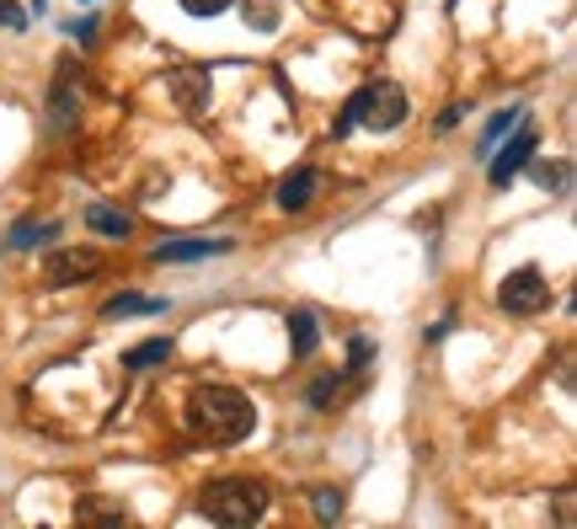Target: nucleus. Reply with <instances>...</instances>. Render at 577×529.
<instances>
[{"label":"nucleus","instance_id":"obj_1","mask_svg":"<svg viewBox=\"0 0 577 529\" xmlns=\"http://www.w3.org/2000/svg\"><path fill=\"white\" fill-rule=\"evenodd\" d=\"M257 428V406L236 385H198L187 396V434L198 444H241Z\"/></svg>","mask_w":577,"mask_h":529},{"label":"nucleus","instance_id":"obj_2","mask_svg":"<svg viewBox=\"0 0 577 529\" xmlns=\"http://www.w3.org/2000/svg\"><path fill=\"white\" fill-rule=\"evenodd\" d=\"M198 514H204L209 525L246 529L268 514V487L251 481V476H219V481H209V487L198 492Z\"/></svg>","mask_w":577,"mask_h":529},{"label":"nucleus","instance_id":"obj_3","mask_svg":"<svg viewBox=\"0 0 577 529\" xmlns=\"http://www.w3.org/2000/svg\"><path fill=\"white\" fill-rule=\"evenodd\" d=\"M406 113H412V102H406V92L395 81H369V86H359V92L348 96V107L337 118V134H348V128L391 134V128L406 124Z\"/></svg>","mask_w":577,"mask_h":529},{"label":"nucleus","instance_id":"obj_4","mask_svg":"<svg viewBox=\"0 0 577 529\" xmlns=\"http://www.w3.org/2000/svg\"><path fill=\"white\" fill-rule=\"evenodd\" d=\"M540 151V134H535V124H529V113L514 124V134H508V151L497 145L492 156H486V183H492V193H503V187L514 183L518 172L529 166V156Z\"/></svg>","mask_w":577,"mask_h":529},{"label":"nucleus","instance_id":"obj_5","mask_svg":"<svg viewBox=\"0 0 577 529\" xmlns=\"http://www.w3.org/2000/svg\"><path fill=\"white\" fill-rule=\"evenodd\" d=\"M49 128L75 134L81 128V64L54 60V86H49Z\"/></svg>","mask_w":577,"mask_h":529},{"label":"nucleus","instance_id":"obj_6","mask_svg":"<svg viewBox=\"0 0 577 529\" xmlns=\"http://www.w3.org/2000/svg\"><path fill=\"white\" fill-rule=\"evenodd\" d=\"M546 300H550V283H546V273H540L535 262L514 268L508 279L497 283V305H503L508 315H535V311H546Z\"/></svg>","mask_w":577,"mask_h":529},{"label":"nucleus","instance_id":"obj_7","mask_svg":"<svg viewBox=\"0 0 577 529\" xmlns=\"http://www.w3.org/2000/svg\"><path fill=\"white\" fill-rule=\"evenodd\" d=\"M166 92L172 102L183 107L187 118H204L214 102V81H209V64H177L172 75H166Z\"/></svg>","mask_w":577,"mask_h":529},{"label":"nucleus","instance_id":"obj_8","mask_svg":"<svg viewBox=\"0 0 577 529\" xmlns=\"http://www.w3.org/2000/svg\"><path fill=\"white\" fill-rule=\"evenodd\" d=\"M102 273V251L92 247H60L49 251V262H43V283L49 289H70V283H86Z\"/></svg>","mask_w":577,"mask_h":529},{"label":"nucleus","instance_id":"obj_9","mask_svg":"<svg viewBox=\"0 0 577 529\" xmlns=\"http://www.w3.org/2000/svg\"><path fill=\"white\" fill-rule=\"evenodd\" d=\"M316 193H321V172L316 166H295L284 183H278V209H310L316 204Z\"/></svg>","mask_w":577,"mask_h":529},{"label":"nucleus","instance_id":"obj_10","mask_svg":"<svg viewBox=\"0 0 577 529\" xmlns=\"http://www.w3.org/2000/svg\"><path fill=\"white\" fill-rule=\"evenodd\" d=\"M219 251H230V241H225V236H219V241L198 236V241H161L151 257H155V262H198V257H219Z\"/></svg>","mask_w":577,"mask_h":529},{"label":"nucleus","instance_id":"obj_11","mask_svg":"<svg viewBox=\"0 0 577 529\" xmlns=\"http://www.w3.org/2000/svg\"><path fill=\"white\" fill-rule=\"evenodd\" d=\"M161 311H166L161 294H128V289H123V294H113V300L102 305V321H123V315H161Z\"/></svg>","mask_w":577,"mask_h":529},{"label":"nucleus","instance_id":"obj_12","mask_svg":"<svg viewBox=\"0 0 577 529\" xmlns=\"http://www.w3.org/2000/svg\"><path fill=\"white\" fill-rule=\"evenodd\" d=\"M86 230H96V236H107V241H128L134 219L123 215V209H107V204H86Z\"/></svg>","mask_w":577,"mask_h":529},{"label":"nucleus","instance_id":"obj_13","mask_svg":"<svg viewBox=\"0 0 577 529\" xmlns=\"http://www.w3.org/2000/svg\"><path fill=\"white\" fill-rule=\"evenodd\" d=\"M342 396H348V380H342L337 370L316 374V380H310V391H305V402L316 406V412H337V406H342Z\"/></svg>","mask_w":577,"mask_h":529},{"label":"nucleus","instance_id":"obj_14","mask_svg":"<svg viewBox=\"0 0 577 529\" xmlns=\"http://www.w3.org/2000/svg\"><path fill=\"white\" fill-rule=\"evenodd\" d=\"M166 359H172V338H151V343H134L123 353V370L145 374V370H155V364H166Z\"/></svg>","mask_w":577,"mask_h":529},{"label":"nucleus","instance_id":"obj_15","mask_svg":"<svg viewBox=\"0 0 577 529\" xmlns=\"http://www.w3.org/2000/svg\"><path fill=\"white\" fill-rule=\"evenodd\" d=\"M518 118H524V107H508V113H497V118H492V124L482 128V139H476V151H471V156L486 160L492 151H497V145H503V139H508V134H514Z\"/></svg>","mask_w":577,"mask_h":529},{"label":"nucleus","instance_id":"obj_16","mask_svg":"<svg viewBox=\"0 0 577 529\" xmlns=\"http://www.w3.org/2000/svg\"><path fill=\"white\" fill-rule=\"evenodd\" d=\"M289 343H295V359H310L316 353V343H321L316 311H289Z\"/></svg>","mask_w":577,"mask_h":529},{"label":"nucleus","instance_id":"obj_17","mask_svg":"<svg viewBox=\"0 0 577 529\" xmlns=\"http://www.w3.org/2000/svg\"><path fill=\"white\" fill-rule=\"evenodd\" d=\"M75 519L81 525H128V508H119V502H81Z\"/></svg>","mask_w":577,"mask_h":529},{"label":"nucleus","instance_id":"obj_18","mask_svg":"<svg viewBox=\"0 0 577 529\" xmlns=\"http://www.w3.org/2000/svg\"><path fill=\"white\" fill-rule=\"evenodd\" d=\"M54 236V219H22L17 230H11V251H28L38 241H49Z\"/></svg>","mask_w":577,"mask_h":529},{"label":"nucleus","instance_id":"obj_19","mask_svg":"<svg viewBox=\"0 0 577 529\" xmlns=\"http://www.w3.org/2000/svg\"><path fill=\"white\" fill-rule=\"evenodd\" d=\"M310 502H316V519H327V525H332V519H342V492H332V487H316V492H310Z\"/></svg>","mask_w":577,"mask_h":529},{"label":"nucleus","instance_id":"obj_20","mask_svg":"<svg viewBox=\"0 0 577 529\" xmlns=\"http://www.w3.org/2000/svg\"><path fill=\"white\" fill-rule=\"evenodd\" d=\"M0 28H6V32H22V28H28V11H22L17 0H0Z\"/></svg>","mask_w":577,"mask_h":529},{"label":"nucleus","instance_id":"obj_21","mask_svg":"<svg viewBox=\"0 0 577 529\" xmlns=\"http://www.w3.org/2000/svg\"><path fill=\"white\" fill-rule=\"evenodd\" d=\"M187 17H219V11H230V0H177Z\"/></svg>","mask_w":577,"mask_h":529},{"label":"nucleus","instance_id":"obj_22","mask_svg":"<svg viewBox=\"0 0 577 529\" xmlns=\"http://www.w3.org/2000/svg\"><path fill=\"white\" fill-rule=\"evenodd\" d=\"M348 359H353L348 370H369V359H374V343H369V338H353V343H348Z\"/></svg>","mask_w":577,"mask_h":529},{"label":"nucleus","instance_id":"obj_23","mask_svg":"<svg viewBox=\"0 0 577 529\" xmlns=\"http://www.w3.org/2000/svg\"><path fill=\"white\" fill-rule=\"evenodd\" d=\"M529 160H535V156H529ZM561 177H567L561 166H546V160H535V183H540V187H556Z\"/></svg>","mask_w":577,"mask_h":529},{"label":"nucleus","instance_id":"obj_24","mask_svg":"<svg viewBox=\"0 0 577 529\" xmlns=\"http://www.w3.org/2000/svg\"><path fill=\"white\" fill-rule=\"evenodd\" d=\"M70 38H81V43H96V17H81V22H70Z\"/></svg>","mask_w":577,"mask_h":529},{"label":"nucleus","instance_id":"obj_25","mask_svg":"<svg viewBox=\"0 0 577 529\" xmlns=\"http://www.w3.org/2000/svg\"><path fill=\"white\" fill-rule=\"evenodd\" d=\"M556 519H561V525H573V492H561V502H556Z\"/></svg>","mask_w":577,"mask_h":529}]
</instances>
